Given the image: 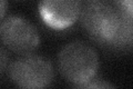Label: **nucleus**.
<instances>
[{
	"label": "nucleus",
	"mask_w": 133,
	"mask_h": 89,
	"mask_svg": "<svg viewBox=\"0 0 133 89\" xmlns=\"http://www.w3.org/2000/svg\"><path fill=\"white\" fill-rule=\"evenodd\" d=\"M7 10V0H1V19L5 18Z\"/></svg>",
	"instance_id": "1a4fd4ad"
},
{
	"label": "nucleus",
	"mask_w": 133,
	"mask_h": 89,
	"mask_svg": "<svg viewBox=\"0 0 133 89\" xmlns=\"http://www.w3.org/2000/svg\"><path fill=\"white\" fill-rule=\"evenodd\" d=\"M38 11L42 22L53 30H65L81 15V0H39Z\"/></svg>",
	"instance_id": "39448f33"
},
{
	"label": "nucleus",
	"mask_w": 133,
	"mask_h": 89,
	"mask_svg": "<svg viewBox=\"0 0 133 89\" xmlns=\"http://www.w3.org/2000/svg\"><path fill=\"white\" fill-rule=\"evenodd\" d=\"M115 2L120 10L133 18V0H115Z\"/></svg>",
	"instance_id": "423d86ee"
},
{
	"label": "nucleus",
	"mask_w": 133,
	"mask_h": 89,
	"mask_svg": "<svg viewBox=\"0 0 133 89\" xmlns=\"http://www.w3.org/2000/svg\"><path fill=\"white\" fill-rule=\"evenodd\" d=\"M100 60L97 51L83 41L66 44L58 55V68L71 86L84 88L97 77Z\"/></svg>",
	"instance_id": "f03ea898"
},
{
	"label": "nucleus",
	"mask_w": 133,
	"mask_h": 89,
	"mask_svg": "<svg viewBox=\"0 0 133 89\" xmlns=\"http://www.w3.org/2000/svg\"><path fill=\"white\" fill-rule=\"evenodd\" d=\"M0 37L6 47L21 56L30 55L38 49L40 36L37 28L21 16H8L0 25Z\"/></svg>",
	"instance_id": "20e7f679"
},
{
	"label": "nucleus",
	"mask_w": 133,
	"mask_h": 89,
	"mask_svg": "<svg viewBox=\"0 0 133 89\" xmlns=\"http://www.w3.org/2000/svg\"><path fill=\"white\" fill-rule=\"evenodd\" d=\"M81 26L94 42L111 50L133 46V18L104 2H91L81 11Z\"/></svg>",
	"instance_id": "f257e3e1"
},
{
	"label": "nucleus",
	"mask_w": 133,
	"mask_h": 89,
	"mask_svg": "<svg viewBox=\"0 0 133 89\" xmlns=\"http://www.w3.org/2000/svg\"><path fill=\"white\" fill-rule=\"evenodd\" d=\"M1 74L5 73V69H6V65H7V55L5 49L1 48Z\"/></svg>",
	"instance_id": "6e6552de"
},
{
	"label": "nucleus",
	"mask_w": 133,
	"mask_h": 89,
	"mask_svg": "<svg viewBox=\"0 0 133 89\" xmlns=\"http://www.w3.org/2000/svg\"><path fill=\"white\" fill-rule=\"evenodd\" d=\"M113 87H114L113 85L108 82L107 80H103L101 78H97V77L84 86V88H113Z\"/></svg>",
	"instance_id": "0eeeda50"
},
{
	"label": "nucleus",
	"mask_w": 133,
	"mask_h": 89,
	"mask_svg": "<svg viewBox=\"0 0 133 89\" xmlns=\"http://www.w3.org/2000/svg\"><path fill=\"white\" fill-rule=\"evenodd\" d=\"M8 75L17 87L39 89L51 85L55 79V69L49 59L30 54L12 61Z\"/></svg>",
	"instance_id": "7ed1b4c3"
},
{
	"label": "nucleus",
	"mask_w": 133,
	"mask_h": 89,
	"mask_svg": "<svg viewBox=\"0 0 133 89\" xmlns=\"http://www.w3.org/2000/svg\"><path fill=\"white\" fill-rule=\"evenodd\" d=\"M88 1H91V2H95V1H99V0H88Z\"/></svg>",
	"instance_id": "9d476101"
}]
</instances>
